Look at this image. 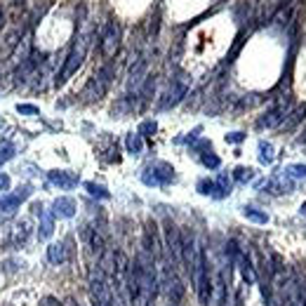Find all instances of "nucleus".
I'll use <instances>...</instances> for the list:
<instances>
[{
	"instance_id": "f257e3e1",
	"label": "nucleus",
	"mask_w": 306,
	"mask_h": 306,
	"mask_svg": "<svg viewBox=\"0 0 306 306\" xmlns=\"http://www.w3.org/2000/svg\"><path fill=\"white\" fill-rule=\"evenodd\" d=\"M90 297L95 306H111V283L99 266L90 269Z\"/></svg>"
},
{
	"instance_id": "f03ea898",
	"label": "nucleus",
	"mask_w": 306,
	"mask_h": 306,
	"mask_svg": "<svg viewBox=\"0 0 306 306\" xmlns=\"http://www.w3.org/2000/svg\"><path fill=\"white\" fill-rule=\"evenodd\" d=\"M165 250H168V259L170 264H181V231L179 226L172 222V219H165Z\"/></svg>"
},
{
	"instance_id": "7ed1b4c3",
	"label": "nucleus",
	"mask_w": 306,
	"mask_h": 306,
	"mask_svg": "<svg viewBox=\"0 0 306 306\" xmlns=\"http://www.w3.org/2000/svg\"><path fill=\"white\" fill-rule=\"evenodd\" d=\"M85 50H87V40H78L75 42V47L71 50V54H68V59H66V64H64V68H62V73H57V80L54 83L57 85H64L71 75L78 71V66L83 64L85 59Z\"/></svg>"
},
{
	"instance_id": "20e7f679",
	"label": "nucleus",
	"mask_w": 306,
	"mask_h": 306,
	"mask_svg": "<svg viewBox=\"0 0 306 306\" xmlns=\"http://www.w3.org/2000/svg\"><path fill=\"white\" fill-rule=\"evenodd\" d=\"M141 179H144V184H148V186H163V184H170V181L174 179V170H172V165L158 160V163H151V165H148Z\"/></svg>"
},
{
	"instance_id": "39448f33",
	"label": "nucleus",
	"mask_w": 306,
	"mask_h": 306,
	"mask_svg": "<svg viewBox=\"0 0 306 306\" xmlns=\"http://www.w3.org/2000/svg\"><path fill=\"white\" fill-rule=\"evenodd\" d=\"M287 304L290 306H306V278L299 271L290 275V287H287Z\"/></svg>"
},
{
	"instance_id": "423d86ee",
	"label": "nucleus",
	"mask_w": 306,
	"mask_h": 306,
	"mask_svg": "<svg viewBox=\"0 0 306 306\" xmlns=\"http://www.w3.org/2000/svg\"><path fill=\"white\" fill-rule=\"evenodd\" d=\"M144 250H146L153 259H160V254H163V243H160L156 222H148L146 229H144Z\"/></svg>"
},
{
	"instance_id": "0eeeda50",
	"label": "nucleus",
	"mask_w": 306,
	"mask_h": 306,
	"mask_svg": "<svg viewBox=\"0 0 306 306\" xmlns=\"http://www.w3.org/2000/svg\"><path fill=\"white\" fill-rule=\"evenodd\" d=\"M29 236H31V222L21 219V222H17L10 229V245L12 247H19V245H24L29 240Z\"/></svg>"
},
{
	"instance_id": "6e6552de",
	"label": "nucleus",
	"mask_w": 306,
	"mask_h": 306,
	"mask_svg": "<svg viewBox=\"0 0 306 306\" xmlns=\"http://www.w3.org/2000/svg\"><path fill=\"white\" fill-rule=\"evenodd\" d=\"M80 236H83L85 243L90 245L92 252H97V254L104 252L106 243H104V236H102V233H97L95 229H90V226H83V229H80Z\"/></svg>"
},
{
	"instance_id": "1a4fd4ad",
	"label": "nucleus",
	"mask_w": 306,
	"mask_h": 306,
	"mask_svg": "<svg viewBox=\"0 0 306 306\" xmlns=\"http://www.w3.org/2000/svg\"><path fill=\"white\" fill-rule=\"evenodd\" d=\"M118 47V24H108L104 33V40H102V54L111 57Z\"/></svg>"
},
{
	"instance_id": "9d476101",
	"label": "nucleus",
	"mask_w": 306,
	"mask_h": 306,
	"mask_svg": "<svg viewBox=\"0 0 306 306\" xmlns=\"http://www.w3.org/2000/svg\"><path fill=\"white\" fill-rule=\"evenodd\" d=\"M50 179H52L59 189H73V186H78V177H75L73 172H66V170H54V172H50Z\"/></svg>"
},
{
	"instance_id": "9b49d317",
	"label": "nucleus",
	"mask_w": 306,
	"mask_h": 306,
	"mask_svg": "<svg viewBox=\"0 0 306 306\" xmlns=\"http://www.w3.org/2000/svg\"><path fill=\"white\" fill-rule=\"evenodd\" d=\"M38 217H40V229H38V238H40V240H47V238L52 236V231H54V219H52V214L45 210V207L40 210V214H38Z\"/></svg>"
},
{
	"instance_id": "f8f14e48",
	"label": "nucleus",
	"mask_w": 306,
	"mask_h": 306,
	"mask_svg": "<svg viewBox=\"0 0 306 306\" xmlns=\"http://www.w3.org/2000/svg\"><path fill=\"white\" fill-rule=\"evenodd\" d=\"M184 95H186V85L177 83V85H174V90H170L168 95H165V99L160 102V108H170V106H174Z\"/></svg>"
},
{
	"instance_id": "ddd939ff",
	"label": "nucleus",
	"mask_w": 306,
	"mask_h": 306,
	"mask_svg": "<svg viewBox=\"0 0 306 306\" xmlns=\"http://www.w3.org/2000/svg\"><path fill=\"white\" fill-rule=\"evenodd\" d=\"M54 214H59V217H73L75 201L73 198H57L54 201Z\"/></svg>"
},
{
	"instance_id": "4468645a",
	"label": "nucleus",
	"mask_w": 306,
	"mask_h": 306,
	"mask_svg": "<svg viewBox=\"0 0 306 306\" xmlns=\"http://www.w3.org/2000/svg\"><path fill=\"white\" fill-rule=\"evenodd\" d=\"M47 259H50V264H54V266L64 264V262L68 259V257H66V247H64L62 243H52L47 247Z\"/></svg>"
},
{
	"instance_id": "2eb2a0df",
	"label": "nucleus",
	"mask_w": 306,
	"mask_h": 306,
	"mask_svg": "<svg viewBox=\"0 0 306 306\" xmlns=\"http://www.w3.org/2000/svg\"><path fill=\"white\" fill-rule=\"evenodd\" d=\"M19 198L12 193V196H5V198H0V214L5 212V214H14L17 212V207H19Z\"/></svg>"
},
{
	"instance_id": "dca6fc26",
	"label": "nucleus",
	"mask_w": 306,
	"mask_h": 306,
	"mask_svg": "<svg viewBox=\"0 0 306 306\" xmlns=\"http://www.w3.org/2000/svg\"><path fill=\"white\" fill-rule=\"evenodd\" d=\"M243 214L250 219V222H257V224H266L269 222V214L262 210H257V207H243Z\"/></svg>"
},
{
	"instance_id": "f3484780",
	"label": "nucleus",
	"mask_w": 306,
	"mask_h": 306,
	"mask_svg": "<svg viewBox=\"0 0 306 306\" xmlns=\"http://www.w3.org/2000/svg\"><path fill=\"white\" fill-rule=\"evenodd\" d=\"M283 108H275V111H271V113H266V118H262L259 120V127H273V125H278L280 120H283Z\"/></svg>"
},
{
	"instance_id": "a211bd4d",
	"label": "nucleus",
	"mask_w": 306,
	"mask_h": 306,
	"mask_svg": "<svg viewBox=\"0 0 306 306\" xmlns=\"http://www.w3.org/2000/svg\"><path fill=\"white\" fill-rule=\"evenodd\" d=\"M141 148H144V141H141V135H130L127 137V151L130 153H141Z\"/></svg>"
},
{
	"instance_id": "6ab92c4d",
	"label": "nucleus",
	"mask_w": 306,
	"mask_h": 306,
	"mask_svg": "<svg viewBox=\"0 0 306 306\" xmlns=\"http://www.w3.org/2000/svg\"><path fill=\"white\" fill-rule=\"evenodd\" d=\"M12 156H14V144L7 141V139H5V141H0V165H2L5 160H10Z\"/></svg>"
},
{
	"instance_id": "aec40b11",
	"label": "nucleus",
	"mask_w": 306,
	"mask_h": 306,
	"mask_svg": "<svg viewBox=\"0 0 306 306\" xmlns=\"http://www.w3.org/2000/svg\"><path fill=\"white\" fill-rule=\"evenodd\" d=\"M233 177H236V181H250L254 177V170L250 168H236V172H233Z\"/></svg>"
},
{
	"instance_id": "412c9836",
	"label": "nucleus",
	"mask_w": 306,
	"mask_h": 306,
	"mask_svg": "<svg viewBox=\"0 0 306 306\" xmlns=\"http://www.w3.org/2000/svg\"><path fill=\"white\" fill-rule=\"evenodd\" d=\"M259 158H262V163H273V146L271 144H259Z\"/></svg>"
},
{
	"instance_id": "4be33fe9",
	"label": "nucleus",
	"mask_w": 306,
	"mask_h": 306,
	"mask_svg": "<svg viewBox=\"0 0 306 306\" xmlns=\"http://www.w3.org/2000/svg\"><path fill=\"white\" fill-rule=\"evenodd\" d=\"M198 191L205 193V196H214V193H217V186H214V181L203 179V181H198Z\"/></svg>"
},
{
	"instance_id": "5701e85b",
	"label": "nucleus",
	"mask_w": 306,
	"mask_h": 306,
	"mask_svg": "<svg viewBox=\"0 0 306 306\" xmlns=\"http://www.w3.org/2000/svg\"><path fill=\"white\" fill-rule=\"evenodd\" d=\"M85 189L90 191L92 196H99V198H108V191H106L104 186H97V184H92V181H87V184H85Z\"/></svg>"
},
{
	"instance_id": "b1692460",
	"label": "nucleus",
	"mask_w": 306,
	"mask_h": 306,
	"mask_svg": "<svg viewBox=\"0 0 306 306\" xmlns=\"http://www.w3.org/2000/svg\"><path fill=\"white\" fill-rule=\"evenodd\" d=\"M156 130H158V125H156L153 120H146V123H141V127H139V135H141V137H151Z\"/></svg>"
},
{
	"instance_id": "393cba45",
	"label": "nucleus",
	"mask_w": 306,
	"mask_h": 306,
	"mask_svg": "<svg viewBox=\"0 0 306 306\" xmlns=\"http://www.w3.org/2000/svg\"><path fill=\"white\" fill-rule=\"evenodd\" d=\"M203 165H205V168H219V158H217V156H207V153H205V156H203Z\"/></svg>"
},
{
	"instance_id": "a878e982",
	"label": "nucleus",
	"mask_w": 306,
	"mask_h": 306,
	"mask_svg": "<svg viewBox=\"0 0 306 306\" xmlns=\"http://www.w3.org/2000/svg\"><path fill=\"white\" fill-rule=\"evenodd\" d=\"M17 111H19V113H26V116H35V113H38V108H35V106H29V104H19Z\"/></svg>"
},
{
	"instance_id": "bb28decb",
	"label": "nucleus",
	"mask_w": 306,
	"mask_h": 306,
	"mask_svg": "<svg viewBox=\"0 0 306 306\" xmlns=\"http://www.w3.org/2000/svg\"><path fill=\"white\" fill-rule=\"evenodd\" d=\"M287 172H292L295 177H306V165H290Z\"/></svg>"
},
{
	"instance_id": "cd10ccee",
	"label": "nucleus",
	"mask_w": 306,
	"mask_h": 306,
	"mask_svg": "<svg viewBox=\"0 0 306 306\" xmlns=\"http://www.w3.org/2000/svg\"><path fill=\"white\" fill-rule=\"evenodd\" d=\"M40 306H62V302H59L57 297H42Z\"/></svg>"
},
{
	"instance_id": "c85d7f7f",
	"label": "nucleus",
	"mask_w": 306,
	"mask_h": 306,
	"mask_svg": "<svg viewBox=\"0 0 306 306\" xmlns=\"http://www.w3.org/2000/svg\"><path fill=\"white\" fill-rule=\"evenodd\" d=\"M7 189H10V177L0 172V191H7Z\"/></svg>"
},
{
	"instance_id": "c756f323",
	"label": "nucleus",
	"mask_w": 306,
	"mask_h": 306,
	"mask_svg": "<svg viewBox=\"0 0 306 306\" xmlns=\"http://www.w3.org/2000/svg\"><path fill=\"white\" fill-rule=\"evenodd\" d=\"M245 135H240V132H233V135H226V141H243Z\"/></svg>"
},
{
	"instance_id": "7c9ffc66",
	"label": "nucleus",
	"mask_w": 306,
	"mask_h": 306,
	"mask_svg": "<svg viewBox=\"0 0 306 306\" xmlns=\"http://www.w3.org/2000/svg\"><path fill=\"white\" fill-rule=\"evenodd\" d=\"M165 306H179V304H174V302H165Z\"/></svg>"
},
{
	"instance_id": "2f4dec72",
	"label": "nucleus",
	"mask_w": 306,
	"mask_h": 306,
	"mask_svg": "<svg viewBox=\"0 0 306 306\" xmlns=\"http://www.w3.org/2000/svg\"><path fill=\"white\" fill-rule=\"evenodd\" d=\"M302 214H306V203H304V205H302Z\"/></svg>"
}]
</instances>
